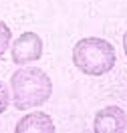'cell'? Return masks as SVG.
<instances>
[{"instance_id":"1","label":"cell","mask_w":127,"mask_h":133,"mask_svg":"<svg viewBox=\"0 0 127 133\" xmlns=\"http://www.w3.org/2000/svg\"><path fill=\"white\" fill-rule=\"evenodd\" d=\"M10 89H12V101L18 111L42 107L52 95V81L42 69L26 66L18 69L10 77Z\"/></svg>"},{"instance_id":"2","label":"cell","mask_w":127,"mask_h":133,"mask_svg":"<svg viewBox=\"0 0 127 133\" xmlns=\"http://www.w3.org/2000/svg\"><path fill=\"white\" fill-rule=\"evenodd\" d=\"M73 63L87 77H103L115 66L117 55L109 41L87 36L73 46Z\"/></svg>"},{"instance_id":"3","label":"cell","mask_w":127,"mask_h":133,"mask_svg":"<svg viewBox=\"0 0 127 133\" xmlns=\"http://www.w3.org/2000/svg\"><path fill=\"white\" fill-rule=\"evenodd\" d=\"M10 57L16 65H28L42 57V38L36 32H22L10 44Z\"/></svg>"},{"instance_id":"4","label":"cell","mask_w":127,"mask_h":133,"mask_svg":"<svg viewBox=\"0 0 127 133\" xmlns=\"http://www.w3.org/2000/svg\"><path fill=\"white\" fill-rule=\"evenodd\" d=\"M127 129V115L121 107H105L95 115L93 131L97 133H121Z\"/></svg>"},{"instance_id":"5","label":"cell","mask_w":127,"mask_h":133,"mask_svg":"<svg viewBox=\"0 0 127 133\" xmlns=\"http://www.w3.org/2000/svg\"><path fill=\"white\" fill-rule=\"evenodd\" d=\"M14 131L16 133H36V131L52 133L55 131V125H52V119L46 115V113L34 111V113L22 117V119L18 121L16 127H14Z\"/></svg>"},{"instance_id":"6","label":"cell","mask_w":127,"mask_h":133,"mask_svg":"<svg viewBox=\"0 0 127 133\" xmlns=\"http://www.w3.org/2000/svg\"><path fill=\"white\" fill-rule=\"evenodd\" d=\"M10 42H12V30L8 28L6 22L0 20V58H2V55L10 49Z\"/></svg>"},{"instance_id":"7","label":"cell","mask_w":127,"mask_h":133,"mask_svg":"<svg viewBox=\"0 0 127 133\" xmlns=\"http://www.w3.org/2000/svg\"><path fill=\"white\" fill-rule=\"evenodd\" d=\"M8 105H10V95L4 87H0V115L8 109Z\"/></svg>"},{"instance_id":"8","label":"cell","mask_w":127,"mask_h":133,"mask_svg":"<svg viewBox=\"0 0 127 133\" xmlns=\"http://www.w3.org/2000/svg\"><path fill=\"white\" fill-rule=\"evenodd\" d=\"M123 50H125V57H127V30L123 34Z\"/></svg>"},{"instance_id":"9","label":"cell","mask_w":127,"mask_h":133,"mask_svg":"<svg viewBox=\"0 0 127 133\" xmlns=\"http://www.w3.org/2000/svg\"><path fill=\"white\" fill-rule=\"evenodd\" d=\"M0 87H2V83H0Z\"/></svg>"}]
</instances>
